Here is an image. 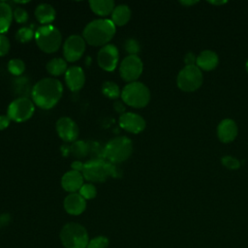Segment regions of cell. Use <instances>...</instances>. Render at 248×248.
<instances>
[{
	"instance_id": "cell-1",
	"label": "cell",
	"mask_w": 248,
	"mask_h": 248,
	"mask_svg": "<svg viewBox=\"0 0 248 248\" xmlns=\"http://www.w3.org/2000/svg\"><path fill=\"white\" fill-rule=\"evenodd\" d=\"M63 94V85L57 78H45L35 83L31 90L33 103L43 108L49 109L53 108L60 100Z\"/></svg>"
},
{
	"instance_id": "cell-34",
	"label": "cell",
	"mask_w": 248,
	"mask_h": 248,
	"mask_svg": "<svg viewBox=\"0 0 248 248\" xmlns=\"http://www.w3.org/2000/svg\"><path fill=\"white\" fill-rule=\"evenodd\" d=\"M10 46L9 39L4 34H0V56H5L9 52Z\"/></svg>"
},
{
	"instance_id": "cell-14",
	"label": "cell",
	"mask_w": 248,
	"mask_h": 248,
	"mask_svg": "<svg viewBox=\"0 0 248 248\" xmlns=\"http://www.w3.org/2000/svg\"><path fill=\"white\" fill-rule=\"evenodd\" d=\"M119 124L124 130L139 134L145 128V120L138 113L135 112H124L119 117Z\"/></svg>"
},
{
	"instance_id": "cell-39",
	"label": "cell",
	"mask_w": 248,
	"mask_h": 248,
	"mask_svg": "<svg viewBox=\"0 0 248 248\" xmlns=\"http://www.w3.org/2000/svg\"><path fill=\"white\" fill-rule=\"evenodd\" d=\"M10 215L7 213L0 215V226H5L10 222Z\"/></svg>"
},
{
	"instance_id": "cell-7",
	"label": "cell",
	"mask_w": 248,
	"mask_h": 248,
	"mask_svg": "<svg viewBox=\"0 0 248 248\" xmlns=\"http://www.w3.org/2000/svg\"><path fill=\"white\" fill-rule=\"evenodd\" d=\"M123 103L133 108H143L150 100V91L145 84L140 81H133L126 84L121 90Z\"/></svg>"
},
{
	"instance_id": "cell-42",
	"label": "cell",
	"mask_w": 248,
	"mask_h": 248,
	"mask_svg": "<svg viewBox=\"0 0 248 248\" xmlns=\"http://www.w3.org/2000/svg\"><path fill=\"white\" fill-rule=\"evenodd\" d=\"M246 70H247V72H248V60H247V62H246Z\"/></svg>"
},
{
	"instance_id": "cell-41",
	"label": "cell",
	"mask_w": 248,
	"mask_h": 248,
	"mask_svg": "<svg viewBox=\"0 0 248 248\" xmlns=\"http://www.w3.org/2000/svg\"><path fill=\"white\" fill-rule=\"evenodd\" d=\"M209 3L214 4V5H221V4L226 3V1H209Z\"/></svg>"
},
{
	"instance_id": "cell-23",
	"label": "cell",
	"mask_w": 248,
	"mask_h": 248,
	"mask_svg": "<svg viewBox=\"0 0 248 248\" xmlns=\"http://www.w3.org/2000/svg\"><path fill=\"white\" fill-rule=\"evenodd\" d=\"M13 11L7 2L0 1V34L6 33L12 23Z\"/></svg>"
},
{
	"instance_id": "cell-32",
	"label": "cell",
	"mask_w": 248,
	"mask_h": 248,
	"mask_svg": "<svg viewBox=\"0 0 248 248\" xmlns=\"http://www.w3.org/2000/svg\"><path fill=\"white\" fill-rule=\"evenodd\" d=\"M13 16L16 19V22L18 23H25L28 19V13L25 9L20 8V7H16L14 11H13Z\"/></svg>"
},
{
	"instance_id": "cell-20",
	"label": "cell",
	"mask_w": 248,
	"mask_h": 248,
	"mask_svg": "<svg viewBox=\"0 0 248 248\" xmlns=\"http://www.w3.org/2000/svg\"><path fill=\"white\" fill-rule=\"evenodd\" d=\"M196 64H197V67L202 70H205V71L213 70L218 64V56L212 50H208V49L203 50L197 57Z\"/></svg>"
},
{
	"instance_id": "cell-5",
	"label": "cell",
	"mask_w": 248,
	"mask_h": 248,
	"mask_svg": "<svg viewBox=\"0 0 248 248\" xmlns=\"http://www.w3.org/2000/svg\"><path fill=\"white\" fill-rule=\"evenodd\" d=\"M60 240L65 248H87L89 236L82 225L72 222L62 227Z\"/></svg>"
},
{
	"instance_id": "cell-17",
	"label": "cell",
	"mask_w": 248,
	"mask_h": 248,
	"mask_svg": "<svg viewBox=\"0 0 248 248\" xmlns=\"http://www.w3.org/2000/svg\"><path fill=\"white\" fill-rule=\"evenodd\" d=\"M82 185H83L82 173L73 170L64 173L61 178L62 188L69 193H76L77 191H79Z\"/></svg>"
},
{
	"instance_id": "cell-21",
	"label": "cell",
	"mask_w": 248,
	"mask_h": 248,
	"mask_svg": "<svg viewBox=\"0 0 248 248\" xmlns=\"http://www.w3.org/2000/svg\"><path fill=\"white\" fill-rule=\"evenodd\" d=\"M131 18V10L129 6L120 4L115 6L111 13V21L115 26L125 25Z\"/></svg>"
},
{
	"instance_id": "cell-10",
	"label": "cell",
	"mask_w": 248,
	"mask_h": 248,
	"mask_svg": "<svg viewBox=\"0 0 248 248\" xmlns=\"http://www.w3.org/2000/svg\"><path fill=\"white\" fill-rule=\"evenodd\" d=\"M143 70L141 59L138 55H127L120 63L119 74L128 82L137 81Z\"/></svg>"
},
{
	"instance_id": "cell-30",
	"label": "cell",
	"mask_w": 248,
	"mask_h": 248,
	"mask_svg": "<svg viewBox=\"0 0 248 248\" xmlns=\"http://www.w3.org/2000/svg\"><path fill=\"white\" fill-rule=\"evenodd\" d=\"M109 240L107 236L99 235L89 240L87 248H108Z\"/></svg>"
},
{
	"instance_id": "cell-26",
	"label": "cell",
	"mask_w": 248,
	"mask_h": 248,
	"mask_svg": "<svg viewBox=\"0 0 248 248\" xmlns=\"http://www.w3.org/2000/svg\"><path fill=\"white\" fill-rule=\"evenodd\" d=\"M102 92L105 96L109 99H117L121 95V91L119 86L110 80L105 81L102 85Z\"/></svg>"
},
{
	"instance_id": "cell-8",
	"label": "cell",
	"mask_w": 248,
	"mask_h": 248,
	"mask_svg": "<svg viewBox=\"0 0 248 248\" xmlns=\"http://www.w3.org/2000/svg\"><path fill=\"white\" fill-rule=\"evenodd\" d=\"M35 111L33 101L27 97H18L15 99L8 107L7 115L11 120L23 122L28 120Z\"/></svg>"
},
{
	"instance_id": "cell-3",
	"label": "cell",
	"mask_w": 248,
	"mask_h": 248,
	"mask_svg": "<svg viewBox=\"0 0 248 248\" xmlns=\"http://www.w3.org/2000/svg\"><path fill=\"white\" fill-rule=\"evenodd\" d=\"M104 160H89L84 163L82 175L87 181L90 182H104L108 179V176L117 177L120 172L115 166Z\"/></svg>"
},
{
	"instance_id": "cell-2",
	"label": "cell",
	"mask_w": 248,
	"mask_h": 248,
	"mask_svg": "<svg viewBox=\"0 0 248 248\" xmlns=\"http://www.w3.org/2000/svg\"><path fill=\"white\" fill-rule=\"evenodd\" d=\"M116 26L108 18H98L90 21L83 29L85 43L93 46H104L113 38Z\"/></svg>"
},
{
	"instance_id": "cell-6",
	"label": "cell",
	"mask_w": 248,
	"mask_h": 248,
	"mask_svg": "<svg viewBox=\"0 0 248 248\" xmlns=\"http://www.w3.org/2000/svg\"><path fill=\"white\" fill-rule=\"evenodd\" d=\"M34 38L39 48L46 53L57 51L62 42V36L59 29L52 24L40 26L35 31Z\"/></svg>"
},
{
	"instance_id": "cell-36",
	"label": "cell",
	"mask_w": 248,
	"mask_h": 248,
	"mask_svg": "<svg viewBox=\"0 0 248 248\" xmlns=\"http://www.w3.org/2000/svg\"><path fill=\"white\" fill-rule=\"evenodd\" d=\"M11 119L8 115H0V130L6 129L10 124Z\"/></svg>"
},
{
	"instance_id": "cell-25",
	"label": "cell",
	"mask_w": 248,
	"mask_h": 248,
	"mask_svg": "<svg viewBox=\"0 0 248 248\" xmlns=\"http://www.w3.org/2000/svg\"><path fill=\"white\" fill-rule=\"evenodd\" d=\"M89 142L84 140H76L69 147V151L77 159H83L89 154Z\"/></svg>"
},
{
	"instance_id": "cell-37",
	"label": "cell",
	"mask_w": 248,
	"mask_h": 248,
	"mask_svg": "<svg viewBox=\"0 0 248 248\" xmlns=\"http://www.w3.org/2000/svg\"><path fill=\"white\" fill-rule=\"evenodd\" d=\"M83 166H84V164H82L80 161H75V162H73L72 165H71L72 170H76V171H78V172H82Z\"/></svg>"
},
{
	"instance_id": "cell-4",
	"label": "cell",
	"mask_w": 248,
	"mask_h": 248,
	"mask_svg": "<svg viewBox=\"0 0 248 248\" xmlns=\"http://www.w3.org/2000/svg\"><path fill=\"white\" fill-rule=\"evenodd\" d=\"M133 152V142L125 136L109 140L104 146V158L112 164H120L130 158Z\"/></svg>"
},
{
	"instance_id": "cell-33",
	"label": "cell",
	"mask_w": 248,
	"mask_h": 248,
	"mask_svg": "<svg viewBox=\"0 0 248 248\" xmlns=\"http://www.w3.org/2000/svg\"><path fill=\"white\" fill-rule=\"evenodd\" d=\"M221 162H222L223 166H225L226 168H228L230 170H236L240 167V162L232 156H224L222 158Z\"/></svg>"
},
{
	"instance_id": "cell-38",
	"label": "cell",
	"mask_w": 248,
	"mask_h": 248,
	"mask_svg": "<svg viewBox=\"0 0 248 248\" xmlns=\"http://www.w3.org/2000/svg\"><path fill=\"white\" fill-rule=\"evenodd\" d=\"M113 108H115V110H116L117 112H123V111L125 110V107H124L123 103L120 102V101H115V102L113 103ZM123 113H124V112H123Z\"/></svg>"
},
{
	"instance_id": "cell-29",
	"label": "cell",
	"mask_w": 248,
	"mask_h": 248,
	"mask_svg": "<svg viewBox=\"0 0 248 248\" xmlns=\"http://www.w3.org/2000/svg\"><path fill=\"white\" fill-rule=\"evenodd\" d=\"M78 194L85 200H91L94 199L97 195V189L96 187L91 184V183H87V184H83L81 186V188L78 191Z\"/></svg>"
},
{
	"instance_id": "cell-12",
	"label": "cell",
	"mask_w": 248,
	"mask_h": 248,
	"mask_svg": "<svg viewBox=\"0 0 248 248\" xmlns=\"http://www.w3.org/2000/svg\"><path fill=\"white\" fill-rule=\"evenodd\" d=\"M119 60L118 48L111 44H108L102 46L97 55V61L99 66L107 71L112 72L117 67Z\"/></svg>"
},
{
	"instance_id": "cell-40",
	"label": "cell",
	"mask_w": 248,
	"mask_h": 248,
	"mask_svg": "<svg viewBox=\"0 0 248 248\" xmlns=\"http://www.w3.org/2000/svg\"><path fill=\"white\" fill-rule=\"evenodd\" d=\"M198 1H181L180 3L185 5V6H189V5H193V4H196Z\"/></svg>"
},
{
	"instance_id": "cell-18",
	"label": "cell",
	"mask_w": 248,
	"mask_h": 248,
	"mask_svg": "<svg viewBox=\"0 0 248 248\" xmlns=\"http://www.w3.org/2000/svg\"><path fill=\"white\" fill-rule=\"evenodd\" d=\"M217 135L222 142H230L233 140L237 135V126L232 119L222 120L217 128Z\"/></svg>"
},
{
	"instance_id": "cell-15",
	"label": "cell",
	"mask_w": 248,
	"mask_h": 248,
	"mask_svg": "<svg viewBox=\"0 0 248 248\" xmlns=\"http://www.w3.org/2000/svg\"><path fill=\"white\" fill-rule=\"evenodd\" d=\"M65 81L71 91L80 90L85 82V75L79 66H72L65 73Z\"/></svg>"
},
{
	"instance_id": "cell-24",
	"label": "cell",
	"mask_w": 248,
	"mask_h": 248,
	"mask_svg": "<svg viewBox=\"0 0 248 248\" xmlns=\"http://www.w3.org/2000/svg\"><path fill=\"white\" fill-rule=\"evenodd\" d=\"M46 71L51 76H60L67 71L66 60L60 57H55L46 63Z\"/></svg>"
},
{
	"instance_id": "cell-9",
	"label": "cell",
	"mask_w": 248,
	"mask_h": 248,
	"mask_svg": "<svg viewBox=\"0 0 248 248\" xmlns=\"http://www.w3.org/2000/svg\"><path fill=\"white\" fill-rule=\"evenodd\" d=\"M177 86L186 92L197 90L202 83V74L200 68L185 66L177 76Z\"/></svg>"
},
{
	"instance_id": "cell-11",
	"label": "cell",
	"mask_w": 248,
	"mask_h": 248,
	"mask_svg": "<svg viewBox=\"0 0 248 248\" xmlns=\"http://www.w3.org/2000/svg\"><path fill=\"white\" fill-rule=\"evenodd\" d=\"M85 41L82 36L71 35L63 45V54L68 62L78 61L85 50Z\"/></svg>"
},
{
	"instance_id": "cell-16",
	"label": "cell",
	"mask_w": 248,
	"mask_h": 248,
	"mask_svg": "<svg viewBox=\"0 0 248 248\" xmlns=\"http://www.w3.org/2000/svg\"><path fill=\"white\" fill-rule=\"evenodd\" d=\"M64 209L71 215H79L86 208V200L78 193H70L64 199Z\"/></svg>"
},
{
	"instance_id": "cell-27",
	"label": "cell",
	"mask_w": 248,
	"mask_h": 248,
	"mask_svg": "<svg viewBox=\"0 0 248 248\" xmlns=\"http://www.w3.org/2000/svg\"><path fill=\"white\" fill-rule=\"evenodd\" d=\"M25 70V64L21 59L13 58L8 62V71L14 76H20Z\"/></svg>"
},
{
	"instance_id": "cell-28",
	"label": "cell",
	"mask_w": 248,
	"mask_h": 248,
	"mask_svg": "<svg viewBox=\"0 0 248 248\" xmlns=\"http://www.w3.org/2000/svg\"><path fill=\"white\" fill-rule=\"evenodd\" d=\"M35 37V32L27 26L19 28L16 33V39L21 43L30 42Z\"/></svg>"
},
{
	"instance_id": "cell-31",
	"label": "cell",
	"mask_w": 248,
	"mask_h": 248,
	"mask_svg": "<svg viewBox=\"0 0 248 248\" xmlns=\"http://www.w3.org/2000/svg\"><path fill=\"white\" fill-rule=\"evenodd\" d=\"M124 48L129 53V55H137L140 49V46L136 39L130 38L125 41Z\"/></svg>"
},
{
	"instance_id": "cell-35",
	"label": "cell",
	"mask_w": 248,
	"mask_h": 248,
	"mask_svg": "<svg viewBox=\"0 0 248 248\" xmlns=\"http://www.w3.org/2000/svg\"><path fill=\"white\" fill-rule=\"evenodd\" d=\"M196 61H197V58L194 55V53L188 52V53L185 54V56H184V63H185L186 66H195Z\"/></svg>"
},
{
	"instance_id": "cell-22",
	"label": "cell",
	"mask_w": 248,
	"mask_h": 248,
	"mask_svg": "<svg viewBox=\"0 0 248 248\" xmlns=\"http://www.w3.org/2000/svg\"><path fill=\"white\" fill-rule=\"evenodd\" d=\"M89 6L96 15L101 16L111 15L115 8L114 1L112 0H91L89 1Z\"/></svg>"
},
{
	"instance_id": "cell-19",
	"label": "cell",
	"mask_w": 248,
	"mask_h": 248,
	"mask_svg": "<svg viewBox=\"0 0 248 248\" xmlns=\"http://www.w3.org/2000/svg\"><path fill=\"white\" fill-rule=\"evenodd\" d=\"M55 10L54 8L47 3L39 4L35 9V16L37 20L43 25L50 24L55 18Z\"/></svg>"
},
{
	"instance_id": "cell-13",
	"label": "cell",
	"mask_w": 248,
	"mask_h": 248,
	"mask_svg": "<svg viewBox=\"0 0 248 248\" xmlns=\"http://www.w3.org/2000/svg\"><path fill=\"white\" fill-rule=\"evenodd\" d=\"M56 132L61 140L66 142H74L78 137L77 123L68 116L60 117L56 122Z\"/></svg>"
}]
</instances>
